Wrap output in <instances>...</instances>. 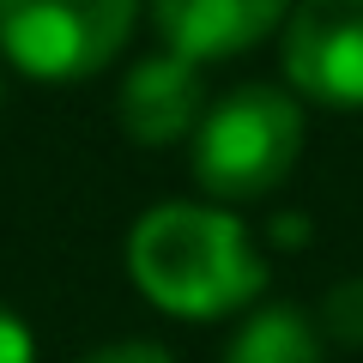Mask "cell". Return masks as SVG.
<instances>
[{"instance_id":"277c9868","label":"cell","mask_w":363,"mask_h":363,"mask_svg":"<svg viewBox=\"0 0 363 363\" xmlns=\"http://www.w3.org/2000/svg\"><path fill=\"white\" fill-rule=\"evenodd\" d=\"M285 67L321 104H363V0H303L285 37Z\"/></svg>"},{"instance_id":"30bf717a","label":"cell","mask_w":363,"mask_h":363,"mask_svg":"<svg viewBox=\"0 0 363 363\" xmlns=\"http://www.w3.org/2000/svg\"><path fill=\"white\" fill-rule=\"evenodd\" d=\"M85 363H169V351H157V345H109V351H97V357H85Z\"/></svg>"},{"instance_id":"3957f363","label":"cell","mask_w":363,"mask_h":363,"mask_svg":"<svg viewBox=\"0 0 363 363\" xmlns=\"http://www.w3.org/2000/svg\"><path fill=\"white\" fill-rule=\"evenodd\" d=\"M133 0H0V43L37 79L97 73L128 43Z\"/></svg>"},{"instance_id":"5b68a950","label":"cell","mask_w":363,"mask_h":363,"mask_svg":"<svg viewBox=\"0 0 363 363\" xmlns=\"http://www.w3.org/2000/svg\"><path fill=\"white\" fill-rule=\"evenodd\" d=\"M200 104H206L200 67L182 61V55H152L121 85V128L145 145H164V140H182L200 121Z\"/></svg>"},{"instance_id":"52a82bcc","label":"cell","mask_w":363,"mask_h":363,"mask_svg":"<svg viewBox=\"0 0 363 363\" xmlns=\"http://www.w3.org/2000/svg\"><path fill=\"white\" fill-rule=\"evenodd\" d=\"M224 363H321V339L297 309H260L224 351Z\"/></svg>"},{"instance_id":"7a4b0ae2","label":"cell","mask_w":363,"mask_h":363,"mask_svg":"<svg viewBox=\"0 0 363 363\" xmlns=\"http://www.w3.org/2000/svg\"><path fill=\"white\" fill-rule=\"evenodd\" d=\"M303 152V116L272 85L230 91L194 140V176L224 200H255L291 176Z\"/></svg>"},{"instance_id":"6da1fadb","label":"cell","mask_w":363,"mask_h":363,"mask_svg":"<svg viewBox=\"0 0 363 363\" xmlns=\"http://www.w3.org/2000/svg\"><path fill=\"white\" fill-rule=\"evenodd\" d=\"M128 267L133 285L169 315H224L248 303L267 279L255 242L236 218L206 206H157L133 224L128 236Z\"/></svg>"},{"instance_id":"8992f818","label":"cell","mask_w":363,"mask_h":363,"mask_svg":"<svg viewBox=\"0 0 363 363\" xmlns=\"http://www.w3.org/2000/svg\"><path fill=\"white\" fill-rule=\"evenodd\" d=\"M285 6L291 0H157V30L182 61H200L260 43L285 18Z\"/></svg>"},{"instance_id":"9c48e42d","label":"cell","mask_w":363,"mask_h":363,"mask_svg":"<svg viewBox=\"0 0 363 363\" xmlns=\"http://www.w3.org/2000/svg\"><path fill=\"white\" fill-rule=\"evenodd\" d=\"M37 351H30V333L25 321H18L13 309H0V363H30Z\"/></svg>"},{"instance_id":"ba28073f","label":"cell","mask_w":363,"mask_h":363,"mask_svg":"<svg viewBox=\"0 0 363 363\" xmlns=\"http://www.w3.org/2000/svg\"><path fill=\"white\" fill-rule=\"evenodd\" d=\"M327 333L339 345H363V279H345L327 297Z\"/></svg>"}]
</instances>
